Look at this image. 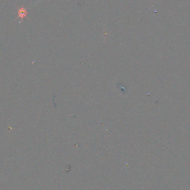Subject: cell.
I'll return each mask as SVG.
<instances>
[{
    "mask_svg": "<svg viewBox=\"0 0 190 190\" xmlns=\"http://www.w3.org/2000/svg\"><path fill=\"white\" fill-rule=\"evenodd\" d=\"M26 15H27V11L24 8H21L18 10V17L21 18V20H23V18H25Z\"/></svg>",
    "mask_w": 190,
    "mask_h": 190,
    "instance_id": "obj_1",
    "label": "cell"
}]
</instances>
